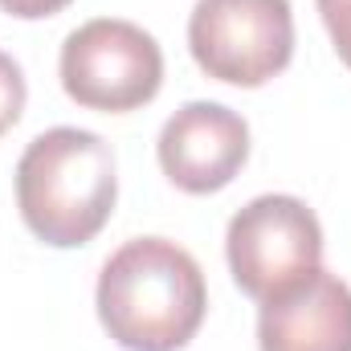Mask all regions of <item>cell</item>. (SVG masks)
Listing matches in <instances>:
<instances>
[{
  "label": "cell",
  "mask_w": 351,
  "mask_h": 351,
  "mask_svg": "<svg viewBox=\"0 0 351 351\" xmlns=\"http://www.w3.org/2000/svg\"><path fill=\"white\" fill-rule=\"evenodd\" d=\"M208 311L196 258L168 237H135L98 274V319L127 351H180Z\"/></svg>",
  "instance_id": "obj_1"
},
{
  "label": "cell",
  "mask_w": 351,
  "mask_h": 351,
  "mask_svg": "<svg viewBox=\"0 0 351 351\" xmlns=\"http://www.w3.org/2000/svg\"><path fill=\"white\" fill-rule=\"evenodd\" d=\"M114 152L94 131H41L16 164V208L25 225L53 250L94 241L114 213Z\"/></svg>",
  "instance_id": "obj_2"
},
{
  "label": "cell",
  "mask_w": 351,
  "mask_h": 351,
  "mask_svg": "<svg viewBox=\"0 0 351 351\" xmlns=\"http://www.w3.org/2000/svg\"><path fill=\"white\" fill-rule=\"evenodd\" d=\"M188 49L217 82L245 90L265 86L294 53L290 0H196Z\"/></svg>",
  "instance_id": "obj_3"
},
{
  "label": "cell",
  "mask_w": 351,
  "mask_h": 351,
  "mask_svg": "<svg viewBox=\"0 0 351 351\" xmlns=\"http://www.w3.org/2000/svg\"><path fill=\"white\" fill-rule=\"evenodd\" d=\"M62 86L86 106L123 114L147 106L164 86V53L152 33L131 21L98 16L74 29L62 45Z\"/></svg>",
  "instance_id": "obj_4"
},
{
  "label": "cell",
  "mask_w": 351,
  "mask_h": 351,
  "mask_svg": "<svg viewBox=\"0 0 351 351\" xmlns=\"http://www.w3.org/2000/svg\"><path fill=\"white\" fill-rule=\"evenodd\" d=\"M229 269L250 298H278L323 262V225L298 196H258L229 221Z\"/></svg>",
  "instance_id": "obj_5"
},
{
  "label": "cell",
  "mask_w": 351,
  "mask_h": 351,
  "mask_svg": "<svg viewBox=\"0 0 351 351\" xmlns=\"http://www.w3.org/2000/svg\"><path fill=\"white\" fill-rule=\"evenodd\" d=\"M250 160V127L221 102H188L160 131V168L180 192L208 196Z\"/></svg>",
  "instance_id": "obj_6"
},
{
  "label": "cell",
  "mask_w": 351,
  "mask_h": 351,
  "mask_svg": "<svg viewBox=\"0 0 351 351\" xmlns=\"http://www.w3.org/2000/svg\"><path fill=\"white\" fill-rule=\"evenodd\" d=\"M258 343L262 351H351V286L319 265L298 286L265 298Z\"/></svg>",
  "instance_id": "obj_7"
},
{
  "label": "cell",
  "mask_w": 351,
  "mask_h": 351,
  "mask_svg": "<svg viewBox=\"0 0 351 351\" xmlns=\"http://www.w3.org/2000/svg\"><path fill=\"white\" fill-rule=\"evenodd\" d=\"M25 74H21V66L0 49V135L21 119V110H25Z\"/></svg>",
  "instance_id": "obj_8"
},
{
  "label": "cell",
  "mask_w": 351,
  "mask_h": 351,
  "mask_svg": "<svg viewBox=\"0 0 351 351\" xmlns=\"http://www.w3.org/2000/svg\"><path fill=\"white\" fill-rule=\"evenodd\" d=\"M319 16H323V25L331 33L335 53L351 70V0H319Z\"/></svg>",
  "instance_id": "obj_9"
},
{
  "label": "cell",
  "mask_w": 351,
  "mask_h": 351,
  "mask_svg": "<svg viewBox=\"0 0 351 351\" xmlns=\"http://www.w3.org/2000/svg\"><path fill=\"white\" fill-rule=\"evenodd\" d=\"M70 0H0V8L8 16H21V21H41V16H53L62 12Z\"/></svg>",
  "instance_id": "obj_10"
}]
</instances>
